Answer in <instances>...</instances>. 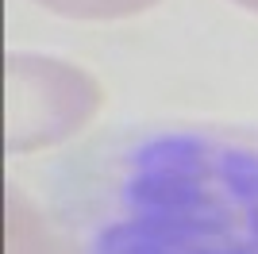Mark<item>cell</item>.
Listing matches in <instances>:
<instances>
[{"label": "cell", "mask_w": 258, "mask_h": 254, "mask_svg": "<svg viewBox=\"0 0 258 254\" xmlns=\"http://www.w3.org/2000/svg\"><path fill=\"white\" fill-rule=\"evenodd\" d=\"M54 220L70 254H258V127H112L58 166Z\"/></svg>", "instance_id": "cell-1"}, {"label": "cell", "mask_w": 258, "mask_h": 254, "mask_svg": "<svg viewBox=\"0 0 258 254\" xmlns=\"http://www.w3.org/2000/svg\"><path fill=\"white\" fill-rule=\"evenodd\" d=\"M100 104L97 81L81 70L50 58L8 62V147L35 150L66 139Z\"/></svg>", "instance_id": "cell-2"}, {"label": "cell", "mask_w": 258, "mask_h": 254, "mask_svg": "<svg viewBox=\"0 0 258 254\" xmlns=\"http://www.w3.org/2000/svg\"><path fill=\"white\" fill-rule=\"evenodd\" d=\"M8 254H70L62 235L46 231L27 201L16 193L8 197Z\"/></svg>", "instance_id": "cell-3"}, {"label": "cell", "mask_w": 258, "mask_h": 254, "mask_svg": "<svg viewBox=\"0 0 258 254\" xmlns=\"http://www.w3.org/2000/svg\"><path fill=\"white\" fill-rule=\"evenodd\" d=\"M46 12L70 16V20H123L135 12H147L158 0H35Z\"/></svg>", "instance_id": "cell-4"}, {"label": "cell", "mask_w": 258, "mask_h": 254, "mask_svg": "<svg viewBox=\"0 0 258 254\" xmlns=\"http://www.w3.org/2000/svg\"><path fill=\"white\" fill-rule=\"evenodd\" d=\"M235 4H243V8H250V12H258V0H235Z\"/></svg>", "instance_id": "cell-5"}]
</instances>
